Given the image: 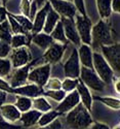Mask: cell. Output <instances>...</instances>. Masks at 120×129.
I'll return each instance as SVG.
<instances>
[{
	"instance_id": "6da1fadb",
	"label": "cell",
	"mask_w": 120,
	"mask_h": 129,
	"mask_svg": "<svg viewBox=\"0 0 120 129\" xmlns=\"http://www.w3.org/2000/svg\"><path fill=\"white\" fill-rule=\"evenodd\" d=\"M66 123L70 129H86L92 124L90 112L79 102L74 109L67 113Z\"/></svg>"
},
{
	"instance_id": "7a4b0ae2",
	"label": "cell",
	"mask_w": 120,
	"mask_h": 129,
	"mask_svg": "<svg viewBox=\"0 0 120 129\" xmlns=\"http://www.w3.org/2000/svg\"><path fill=\"white\" fill-rule=\"evenodd\" d=\"M114 44L110 26L104 20H100L91 29V44L93 49Z\"/></svg>"
},
{
	"instance_id": "3957f363",
	"label": "cell",
	"mask_w": 120,
	"mask_h": 129,
	"mask_svg": "<svg viewBox=\"0 0 120 129\" xmlns=\"http://www.w3.org/2000/svg\"><path fill=\"white\" fill-rule=\"evenodd\" d=\"M92 69L106 85L111 84L115 78L113 69L110 67L102 54L97 52L92 53Z\"/></svg>"
},
{
	"instance_id": "277c9868",
	"label": "cell",
	"mask_w": 120,
	"mask_h": 129,
	"mask_svg": "<svg viewBox=\"0 0 120 129\" xmlns=\"http://www.w3.org/2000/svg\"><path fill=\"white\" fill-rule=\"evenodd\" d=\"M79 78H80V81L88 89L103 92L106 88V84L99 78V76L94 72L92 68H87V67L81 66Z\"/></svg>"
},
{
	"instance_id": "5b68a950",
	"label": "cell",
	"mask_w": 120,
	"mask_h": 129,
	"mask_svg": "<svg viewBox=\"0 0 120 129\" xmlns=\"http://www.w3.org/2000/svg\"><path fill=\"white\" fill-rule=\"evenodd\" d=\"M102 55L108 62L114 73L119 74L120 71V45L119 42H114L109 46H102Z\"/></svg>"
},
{
	"instance_id": "8992f818",
	"label": "cell",
	"mask_w": 120,
	"mask_h": 129,
	"mask_svg": "<svg viewBox=\"0 0 120 129\" xmlns=\"http://www.w3.org/2000/svg\"><path fill=\"white\" fill-rule=\"evenodd\" d=\"M75 27L77 30V33L80 37V40L82 44L90 46L91 44V29H92V23L91 20L87 16H81L76 15L75 17Z\"/></svg>"
},
{
	"instance_id": "52a82bcc",
	"label": "cell",
	"mask_w": 120,
	"mask_h": 129,
	"mask_svg": "<svg viewBox=\"0 0 120 129\" xmlns=\"http://www.w3.org/2000/svg\"><path fill=\"white\" fill-rule=\"evenodd\" d=\"M50 71H51V66L49 63H46L44 65H41L38 67H35L29 71L28 74V81L30 83H33L40 88L46 84L48 79L50 78Z\"/></svg>"
},
{
	"instance_id": "ba28073f",
	"label": "cell",
	"mask_w": 120,
	"mask_h": 129,
	"mask_svg": "<svg viewBox=\"0 0 120 129\" xmlns=\"http://www.w3.org/2000/svg\"><path fill=\"white\" fill-rule=\"evenodd\" d=\"M9 61L12 63V66L14 68H19L22 66H25L32 59L30 50L28 47H21L17 49H12L9 53Z\"/></svg>"
},
{
	"instance_id": "9c48e42d",
	"label": "cell",
	"mask_w": 120,
	"mask_h": 129,
	"mask_svg": "<svg viewBox=\"0 0 120 129\" xmlns=\"http://www.w3.org/2000/svg\"><path fill=\"white\" fill-rule=\"evenodd\" d=\"M51 8L56 12L61 18L74 19L77 13V9L74 6L72 1L67 0H48Z\"/></svg>"
},
{
	"instance_id": "30bf717a",
	"label": "cell",
	"mask_w": 120,
	"mask_h": 129,
	"mask_svg": "<svg viewBox=\"0 0 120 129\" xmlns=\"http://www.w3.org/2000/svg\"><path fill=\"white\" fill-rule=\"evenodd\" d=\"M80 62L78 58V53L76 49H73L70 57L64 64V73L66 78L70 79H79L80 74Z\"/></svg>"
},
{
	"instance_id": "8fae6325",
	"label": "cell",
	"mask_w": 120,
	"mask_h": 129,
	"mask_svg": "<svg viewBox=\"0 0 120 129\" xmlns=\"http://www.w3.org/2000/svg\"><path fill=\"white\" fill-rule=\"evenodd\" d=\"M65 50H66V44H61V42H52V44L45 50V53L43 55L44 60L49 64L59 63L63 56Z\"/></svg>"
},
{
	"instance_id": "7c38bea8",
	"label": "cell",
	"mask_w": 120,
	"mask_h": 129,
	"mask_svg": "<svg viewBox=\"0 0 120 129\" xmlns=\"http://www.w3.org/2000/svg\"><path fill=\"white\" fill-rule=\"evenodd\" d=\"M79 102H80L79 95H78L77 91H76V89H75V90L69 92L68 94H66V96L63 98V100L60 101V103L57 106L56 111L60 115L61 114H67L72 109H74V107L77 105Z\"/></svg>"
},
{
	"instance_id": "4fadbf2b",
	"label": "cell",
	"mask_w": 120,
	"mask_h": 129,
	"mask_svg": "<svg viewBox=\"0 0 120 129\" xmlns=\"http://www.w3.org/2000/svg\"><path fill=\"white\" fill-rule=\"evenodd\" d=\"M61 22L63 24L65 36H66L67 40L71 41L72 44H74L75 46L79 47L81 45V40H80V37L77 33V30H76L74 19L61 18Z\"/></svg>"
},
{
	"instance_id": "5bb4252c",
	"label": "cell",
	"mask_w": 120,
	"mask_h": 129,
	"mask_svg": "<svg viewBox=\"0 0 120 129\" xmlns=\"http://www.w3.org/2000/svg\"><path fill=\"white\" fill-rule=\"evenodd\" d=\"M30 66L31 65L27 64L25 66L15 68V71L13 72L12 76L9 77V81H8L9 86L13 89L21 87V86L25 85L28 82V74L30 71Z\"/></svg>"
},
{
	"instance_id": "9a60e30c",
	"label": "cell",
	"mask_w": 120,
	"mask_h": 129,
	"mask_svg": "<svg viewBox=\"0 0 120 129\" xmlns=\"http://www.w3.org/2000/svg\"><path fill=\"white\" fill-rule=\"evenodd\" d=\"M49 7H50V4L48 1H46L36 12V14L33 18V22H32L33 23V28H32V32H33V33H39V32L42 31Z\"/></svg>"
},
{
	"instance_id": "2e32d148",
	"label": "cell",
	"mask_w": 120,
	"mask_h": 129,
	"mask_svg": "<svg viewBox=\"0 0 120 129\" xmlns=\"http://www.w3.org/2000/svg\"><path fill=\"white\" fill-rule=\"evenodd\" d=\"M42 88H40L39 86L35 85V84H25L21 87L18 88H14L13 89V93L16 95H22V96H26L29 98H34L37 97L40 94H42Z\"/></svg>"
},
{
	"instance_id": "e0dca14e",
	"label": "cell",
	"mask_w": 120,
	"mask_h": 129,
	"mask_svg": "<svg viewBox=\"0 0 120 129\" xmlns=\"http://www.w3.org/2000/svg\"><path fill=\"white\" fill-rule=\"evenodd\" d=\"M79 62L82 66L87 68H92V49L90 46L82 44L77 50Z\"/></svg>"
},
{
	"instance_id": "ac0fdd59",
	"label": "cell",
	"mask_w": 120,
	"mask_h": 129,
	"mask_svg": "<svg viewBox=\"0 0 120 129\" xmlns=\"http://www.w3.org/2000/svg\"><path fill=\"white\" fill-rule=\"evenodd\" d=\"M76 91H77L79 98H80V102L86 107L89 112L91 111V105H92V96L90 94L89 89L86 87V86L79 80L77 87H76Z\"/></svg>"
},
{
	"instance_id": "d6986e66",
	"label": "cell",
	"mask_w": 120,
	"mask_h": 129,
	"mask_svg": "<svg viewBox=\"0 0 120 129\" xmlns=\"http://www.w3.org/2000/svg\"><path fill=\"white\" fill-rule=\"evenodd\" d=\"M0 113L3 119L7 122H16L20 120L22 113L17 109L15 104H2L0 105Z\"/></svg>"
},
{
	"instance_id": "ffe728a7",
	"label": "cell",
	"mask_w": 120,
	"mask_h": 129,
	"mask_svg": "<svg viewBox=\"0 0 120 129\" xmlns=\"http://www.w3.org/2000/svg\"><path fill=\"white\" fill-rule=\"evenodd\" d=\"M60 20H61V17L50 6L45 18V22H44V25H43L42 32H44L46 34H50V32L52 31V29L54 28V26L57 25V23Z\"/></svg>"
},
{
	"instance_id": "44dd1931",
	"label": "cell",
	"mask_w": 120,
	"mask_h": 129,
	"mask_svg": "<svg viewBox=\"0 0 120 129\" xmlns=\"http://www.w3.org/2000/svg\"><path fill=\"white\" fill-rule=\"evenodd\" d=\"M32 42H33L35 46H37L39 49L45 51L53 42V39L51 38V36L49 34H46L41 31L39 33L33 34V36H32Z\"/></svg>"
},
{
	"instance_id": "7402d4cb",
	"label": "cell",
	"mask_w": 120,
	"mask_h": 129,
	"mask_svg": "<svg viewBox=\"0 0 120 129\" xmlns=\"http://www.w3.org/2000/svg\"><path fill=\"white\" fill-rule=\"evenodd\" d=\"M41 114L42 113H40L36 110H29L28 112H25L21 115L20 120L23 123L24 127H30V126L35 125L38 122Z\"/></svg>"
},
{
	"instance_id": "603a6c76",
	"label": "cell",
	"mask_w": 120,
	"mask_h": 129,
	"mask_svg": "<svg viewBox=\"0 0 120 129\" xmlns=\"http://www.w3.org/2000/svg\"><path fill=\"white\" fill-rule=\"evenodd\" d=\"M96 1V8L99 15L102 20H107L110 18L112 14L111 8V0H95Z\"/></svg>"
},
{
	"instance_id": "cb8c5ba5",
	"label": "cell",
	"mask_w": 120,
	"mask_h": 129,
	"mask_svg": "<svg viewBox=\"0 0 120 129\" xmlns=\"http://www.w3.org/2000/svg\"><path fill=\"white\" fill-rule=\"evenodd\" d=\"M32 106L34 107V110H36L40 113H45L52 109L50 103L46 100L45 97H43V96L34 97V99L32 100Z\"/></svg>"
},
{
	"instance_id": "d4e9b609",
	"label": "cell",
	"mask_w": 120,
	"mask_h": 129,
	"mask_svg": "<svg viewBox=\"0 0 120 129\" xmlns=\"http://www.w3.org/2000/svg\"><path fill=\"white\" fill-rule=\"evenodd\" d=\"M30 44V39L28 36L24 33H19V34H13L12 39H10V48L17 49L21 47H28Z\"/></svg>"
},
{
	"instance_id": "484cf974",
	"label": "cell",
	"mask_w": 120,
	"mask_h": 129,
	"mask_svg": "<svg viewBox=\"0 0 120 129\" xmlns=\"http://www.w3.org/2000/svg\"><path fill=\"white\" fill-rule=\"evenodd\" d=\"M51 38L53 40H56L58 42H61V44H67V38L65 36V32H64V27H63V24L61 22V20L57 23V25L54 26V28L52 29V31L50 32Z\"/></svg>"
},
{
	"instance_id": "4316f807",
	"label": "cell",
	"mask_w": 120,
	"mask_h": 129,
	"mask_svg": "<svg viewBox=\"0 0 120 129\" xmlns=\"http://www.w3.org/2000/svg\"><path fill=\"white\" fill-rule=\"evenodd\" d=\"M15 105L17 106V109L21 113L28 112L29 110L32 109V99L26 96L22 95H16V103Z\"/></svg>"
},
{
	"instance_id": "83f0119b",
	"label": "cell",
	"mask_w": 120,
	"mask_h": 129,
	"mask_svg": "<svg viewBox=\"0 0 120 129\" xmlns=\"http://www.w3.org/2000/svg\"><path fill=\"white\" fill-rule=\"evenodd\" d=\"M60 116V114L57 112V111H48V112H45V113H42L39 120H38V125L39 126H45V125H48L50 124L52 121H54L57 118Z\"/></svg>"
},
{
	"instance_id": "f1b7e54d",
	"label": "cell",
	"mask_w": 120,
	"mask_h": 129,
	"mask_svg": "<svg viewBox=\"0 0 120 129\" xmlns=\"http://www.w3.org/2000/svg\"><path fill=\"white\" fill-rule=\"evenodd\" d=\"M13 36V32L10 30L9 24L7 19L5 21L0 24V39L7 42V44H10V39H12Z\"/></svg>"
},
{
	"instance_id": "f546056e",
	"label": "cell",
	"mask_w": 120,
	"mask_h": 129,
	"mask_svg": "<svg viewBox=\"0 0 120 129\" xmlns=\"http://www.w3.org/2000/svg\"><path fill=\"white\" fill-rule=\"evenodd\" d=\"M14 18L17 20V22L21 25V27L24 29L25 33H29V32H32V28H33V23L32 21L28 18V17H25L23 15H13Z\"/></svg>"
},
{
	"instance_id": "4dcf8cb0",
	"label": "cell",
	"mask_w": 120,
	"mask_h": 129,
	"mask_svg": "<svg viewBox=\"0 0 120 129\" xmlns=\"http://www.w3.org/2000/svg\"><path fill=\"white\" fill-rule=\"evenodd\" d=\"M94 99L103 102L105 105H107L108 107H110L111 110L118 111L120 109V100H119V98L109 97V96H106V97H100V96H97V97H94Z\"/></svg>"
},
{
	"instance_id": "1f68e13d",
	"label": "cell",
	"mask_w": 120,
	"mask_h": 129,
	"mask_svg": "<svg viewBox=\"0 0 120 129\" xmlns=\"http://www.w3.org/2000/svg\"><path fill=\"white\" fill-rule=\"evenodd\" d=\"M12 63L9 59L6 58H0V78L4 79L9 77L10 72H12Z\"/></svg>"
},
{
	"instance_id": "d6a6232c",
	"label": "cell",
	"mask_w": 120,
	"mask_h": 129,
	"mask_svg": "<svg viewBox=\"0 0 120 129\" xmlns=\"http://www.w3.org/2000/svg\"><path fill=\"white\" fill-rule=\"evenodd\" d=\"M42 94L44 96H47V97L51 98L54 101L60 102L63 100V98L66 96L67 93L64 90L60 89V90H45V91H42Z\"/></svg>"
},
{
	"instance_id": "836d02e7",
	"label": "cell",
	"mask_w": 120,
	"mask_h": 129,
	"mask_svg": "<svg viewBox=\"0 0 120 129\" xmlns=\"http://www.w3.org/2000/svg\"><path fill=\"white\" fill-rule=\"evenodd\" d=\"M7 21H8V24H9V27H10V30H12L13 34H19V33H25L24 29L21 27V25L17 22V20L14 18V16L12 14L7 13Z\"/></svg>"
},
{
	"instance_id": "e575fe53",
	"label": "cell",
	"mask_w": 120,
	"mask_h": 129,
	"mask_svg": "<svg viewBox=\"0 0 120 129\" xmlns=\"http://www.w3.org/2000/svg\"><path fill=\"white\" fill-rule=\"evenodd\" d=\"M79 79H70V78H66L64 81H62V90H64L66 93H69L73 90L76 89L77 87Z\"/></svg>"
},
{
	"instance_id": "d590c367",
	"label": "cell",
	"mask_w": 120,
	"mask_h": 129,
	"mask_svg": "<svg viewBox=\"0 0 120 129\" xmlns=\"http://www.w3.org/2000/svg\"><path fill=\"white\" fill-rule=\"evenodd\" d=\"M62 88V81L57 78H49L46 84L42 87V90H60Z\"/></svg>"
},
{
	"instance_id": "8d00e7d4",
	"label": "cell",
	"mask_w": 120,
	"mask_h": 129,
	"mask_svg": "<svg viewBox=\"0 0 120 129\" xmlns=\"http://www.w3.org/2000/svg\"><path fill=\"white\" fill-rule=\"evenodd\" d=\"M32 0H21L20 1V13L25 17H30Z\"/></svg>"
},
{
	"instance_id": "74e56055",
	"label": "cell",
	"mask_w": 120,
	"mask_h": 129,
	"mask_svg": "<svg viewBox=\"0 0 120 129\" xmlns=\"http://www.w3.org/2000/svg\"><path fill=\"white\" fill-rule=\"evenodd\" d=\"M10 51H12L10 45L0 39V58H6L9 55Z\"/></svg>"
},
{
	"instance_id": "f35d334b",
	"label": "cell",
	"mask_w": 120,
	"mask_h": 129,
	"mask_svg": "<svg viewBox=\"0 0 120 129\" xmlns=\"http://www.w3.org/2000/svg\"><path fill=\"white\" fill-rule=\"evenodd\" d=\"M72 2L76 9L79 12L81 16H86V10H85V3L84 0H72Z\"/></svg>"
},
{
	"instance_id": "ab89813d",
	"label": "cell",
	"mask_w": 120,
	"mask_h": 129,
	"mask_svg": "<svg viewBox=\"0 0 120 129\" xmlns=\"http://www.w3.org/2000/svg\"><path fill=\"white\" fill-rule=\"evenodd\" d=\"M38 129H62V123L57 118V119L52 121L50 124L45 125V126H40Z\"/></svg>"
},
{
	"instance_id": "60d3db41",
	"label": "cell",
	"mask_w": 120,
	"mask_h": 129,
	"mask_svg": "<svg viewBox=\"0 0 120 129\" xmlns=\"http://www.w3.org/2000/svg\"><path fill=\"white\" fill-rule=\"evenodd\" d=\"M22 127L14 125V124H10L9 122L5 121L4 119H0V129H21Z\"/></svg>"
},
{
	"instance_id": "b9f144b4",
	"label": "cell",
	"mask_w": 120,
	"mask_h": 129,
	"mask_svg": "<svg viewBox=\"0 0 120 129\" xmlns=\"http://www.w3.org/2000/svg\"><path fill=\"white\" fill-rule=\"evenodd\" d=\"M0 90L5 91L6 93H13V88L9 86L8 82H6L4 79L0 78Z\"/></svg>"
},
{
	"instance_id": "7bdbcfd3",
	"label": "cell",
	"mask_w": 120,
	"mask_h": 129,
	"mask_svg": "<svg viewBox=\"0 0 120 129\" xmlns=\"http://www.w3.org/2000/svg\"><path fill=\"white\" fill-rule=\"evenodd\" d=\"M111 8H112V13L119 14V12H120V0H111Z\"/></svg>"
},
{
	"instance_id": "ee69618b",
	"label": "cell",
	"mask_w": 120,
	"mask_h": 129,
	"mask_svg": "<svg viewBox=\"0 0 120 129\" xmlns=\"http://www.w3.org/2000/svg\"><path fill=\"white\" fill-rule=\"evenodd\" d=\"M7 10L4 6H1L0 5V24H1L3 21H5L7 19Z\"/></svg>"
},
{
	"instance_id": "f6af8a7d",
	"label": "cell",
	"mask_w": 120,
	"mask_h": 129,
	"mask_svg": "<svg viewBox=\"0 0 120 129\" xmlns=\"http://www.w3.org/2000/svg\"><path fill=\"white\" fill-rule=\"evenodd\" d=\"M90 129H110L106 124H103V123H94Z\"/></svg>"
},
{
	"instance_id": "bcb514c9",
	"label": "cell",
	"mask_w": 120,
	"mask_h": 129,
	"mask_svg": "<svg viewBox=\"0 0 120 129\" xmlns=\"http://www.w3.org/2000/svg\"><path fill=\"white\" fill-rule=\"evenodd\" d=\"M6 98H7V93L5 91L0 90V105H2V104L5 103Z\"/></svg>"
},
{
	"instance_id": "7dc6e473",
	"label": "cell",
	"mask_w": 120,
	"mask_h": 129,
	"mask_svg": "<svg viewBox=\"0 0 120 129\" xmlns=\"http://www.w3.org/2000/svg\"><path fill=\"white\" fill-rule=\"evenodd\" d=\"M113 82H114V88H115V91H116L117 94H119V92H120V82H119V78L117 77L116 81L113 79Z\"/></svg>"
},
{
	"instance_id": "c3c4849f",
	"label": "cell",
	"mask_w": 120,
	"mask_h": 129,
	"mask_svg": "<svg viewBox=\"0 0 120 129\" xmlns=\"http://www.w3.org/2000/svg\"><path fill=\"white\" fill-rule=\"evenodd\" d=\"M34 1H35V3H36L37 7H41L43 4L46 2V0H34Z\"/></svg>"
},
{
	"instance_id": "681fc988",
	"label": "cell",
	"mask_w": 120,
	"mask_h": 129,
	"mask_svg": "<svg viewBox=\"0 0 120 129\" xmlns=\"http://www.w3.org/2000/svg\"><path fill=\"white\" fill-rule=\"evenodd\" d=\"M7 1H8V0H0V2H2L3 4H5V3L7 2Z\"/></svg>"
},
{
	"instance_id": "f907efd6",
	"label": "cell",
	"mask_w": 120,
	"mask_h": 129,
	"mask_svg": "<svg viewBox=\"0 0 120 129\" xmlns=\"http://www.w3.org/2000/svg\"><path fill=\"white\" fill-rule=\"evenodd\" d=\"M113 129H120V127H119V125H117V126H116V127H114Z\"/></svg>"
},
{
	"instance_id": "816d5d0a",
	"label": "cell",
	"mask_w": 120,
	"mask_h": 129,
	"mask_svg": "<svg viewBox=\"0 0 120 129\" xmlns=\"http://www.w3.org/2000/svg\"><path fill=\"white\" fill-rule=\"evenodd\" d=\"M67 1H72V0H67Z\"/></svg>"
},
{
	"instance_id": "f5cc1de1",
	"label": "cell",
	"mask_w": 120,
	"mask_h": 129,
	"mask_svg": "<svg viewBox=\"0 0 120 129\" xmlns=\"http://www.w3.org/2000/svg\"><path fill=\"white\" fill-rule=\"evenodd\" d=\"M0 5H1V2H0Z\"/></svg>"
}]
</instances>
